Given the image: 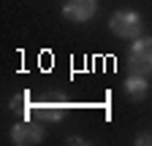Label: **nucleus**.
Masks as SVG:
<instances>
[{
	"instance_id": "obj_3",
	"label": "nucleus",
	"mask_w": 152,
	"mask_h": 146,
	"mask_svg": "<svg viewBox=\"0 0 152 146\" xmlns=\"http://www.w3.org/2000/svg\"><path fill=\"white\" fill-rule=\"evenodd\" d=\"M65 108H68V103H65L63 95H46L44 100L35 103L33 114H38L44 122H60L65 116Z\"/></svg>"
},
{
	"instance_id": "obj_4",
	"label": "nucleus",
	"mask_w": 152,
	"mask_h": 146,
	"mask_svg": "<svg viewBox=\"0 0 152 146\" xmlns=\"http://www.w3.org/2000/svg\"><path fill=\"white\" fill-rule=\"evenodd\" d=\"M41 138H44V127L38 124V122L25 119V122H19V124L11 127V141H14L16 146H33V143H41Z\"/></svg>"
},
{
	"instance_id": "obj_6",
	"label": "nucleus",
	"mask_w": 152,
	"mask_h": 146,
	"mask_svg": "<svg viewBox=\"0 0 152 146\" xmlns=\"http://www.w3.org/2000/svg\"><path fill=\"white\" fill-rule=\"evenodd\" d=\"M149 92V81H147V73H136L133 70L130 76L125 79V95L130 100H144Z\"/></svg>"
},
{
	"instance_id": "obj_8",
	"label": "nucleus",
	"mask_w": 152,
	"mask_h": 146,
	"mask_svg": "<svg viewBox=\"0 0 152 146\" xmlns=\"http://www.w3.org/2000/svg\"><path fill=\"white\" fill-rule=\"evenodd\" d=\"M136 143H141V146H147V143H152V135H149V133H141V135L136 138Z\"/></svg>"
},
{
	"instance_id": "obj_5",
	"label": "nucleus",
	"mask_w": 152,
	"mask_h": 146,
	"mask_svg": "<svg viewBox=\"0 0 152 146\" xmlns=\"http://www.w3.org/2000/svg\"><path fill=\"white\" fill-rule=\"evenodd\" d=\"M98 14V0H68L63 6V19L68 22H90Z\"/></svg>"
},
{
	"instance_id": "obj_7",
	"label": "nucleus",
	"mask_w": 152,
	"mask_h": 146,
	"mask_svg": "<svg viewBox=\"0 0 152 146\" xmlns=\"http://www.w3.org/2000/svg\"><path fill=\"white\" fill-rule=\"evenodd\" d=\"M33 108H35V103H33L30 92H19V95L11 98V111H14L16 116H30Z\"/></svg>"
},
{
	"instance_id": "obj_1",
	"label": "nucleus",
	"mask_w": 152,
	"mask_h": 146,
	"mask_svg": "<svg viewBox=\"0 0 152 146\" xmlns=\"http://www.w3.org/2000/svg\"><path fill=\"white\" fill-rule=\"evenodd\" d=\"M109 27L111 33L117 35V38H125V41H136L139 35H141V16L136 11H117V14H111V19H109Z\"/></svg>"
},
{
	"instance_id": "obj_2",
	"label": "nucleus",
	"mask_w": 152,
	"mask_h": 146,
	"mask_svg": "<svg viewBox=\"0 0 152 146\" xmlns=\"http://www.w3.org/2000/svg\"><path fill=\"white\" fill-rule=\"evenodd\" d=\"M128 62L136 73H152V38H141L139 35L128 51Z\"/></svg>"
}]
</instances>
